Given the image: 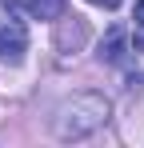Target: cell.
Returning a JSON list of instances; mask_svg holds the SVG:
<instances>
[{
	"label": "cell",
	"mask_w": 144,
	"mask_h": 148,
	"mask_svg": "<svg viewBox=\"0 0 144 148\" xmlns=\"http://www.w3.org/2000/svg\"><path fill=\"white\" fill-rule=\"evenodd\" d=\"M108 112H112V104H108L104 92H76L72 100H64L56 108L52 132L60 140H84V136H92L108 124Z\"/></svg>",
	"instance_id": "cell-1"
},
{
	"label": "cell",
	"mask_w": 144,
	"mask_h": 148,
	"mask_svg": "<svg viewBox=\"0 0 144 148\" xmlns=\"http://www.w3.org/2000/svg\"><path fill=\"white\" fill-rule=\"evenodd\" d=\"M28 52V28L20 20H0V60H20Z\"/></svg>",
	"instance_id": "cell-2"
},
{
	"label": "cell",
	"mask_w": 144,
	"mask_h": 148,
	"mask_svg": "<svg viewBox=\"0 0 144 148\" xmlns=\"http://www.w3.org/2000/svg\"><path fill=\"white\" fill-rule=\"evenodd\" d=\"M84 36H88V32H84V20H80V16H72V20H64V16H60V36H56V48L60 52H76L80 48V44H84Z\"/></svg>",
	"instance_id": "cell-3"
},
{
	"label": "cell",
	"mask_w": 144,
	"mask_h": 148,
	"mask_svg": "<svg viewBox=\"0 0 144 148\" xmlns=\"http://www.w3.org/2000/svg\"><path fill=\"white\" fill-rule=\"evenodd\" d=\"M68 8V0H28V12L36 20H60Z\"/></svg>",
	"instance_id": "cell-4"
},
{
	"label": "cell",
	"mask_w": 144,
	"mask_h": 148,
	"mask_svg": "<svg viewBox=\"0 0 144 148\" xmlns=\"http://www.w3.org/2000/svg\"><path fill=\"white\" fill-rule=\"evenodd\" d=\"M100 56H104L108 64H120V60H124V28H112V32H108V40L100 44Z\"/></svg>",
	"instance_id": "cell-5"
},
{
	"label": "cell",
	"mask_w": 144,
	"mask_h": 148,
	"mask_svg": "<svg viewBox=\"0 0 144 148\" xmlns=\"http://www.w3.org/2000/svg\"><path fill=\"white\" fill-rule=\"evenodd\" d=\"M88 4H96V8H120L124 0H88Z\"/></svg>",
	"instance_id": "cell-6"
},
{
	"label": "cell",
	"mask_w": 144,
	"mask_h": 148,
	"mask_svg": "<svg viewBox=\"0 0 144 148\" xmlns=\"http://www.w3.org/2000/svg\"><path fill=\"white\" fill-rule=\"evenodd\" d=\"M136 24L144 28V0H136Z\"/></svg>",
	"instance_id": "cell-7"
},
{
	"label": "cell",
	"mask_w": 144,
	"mask_h": 148,
	"mask_svg": "<svg viewBox=\"0 0 144 148\" xmlns=\"http://www.w3.org/2000/svg\"><path fill=\"white\" fill-rule=\"evenodd\" d=\"M136 52H144V36H136Z\"/></svg>",
	"instance_id": "cell-8"
}]
</instances>
